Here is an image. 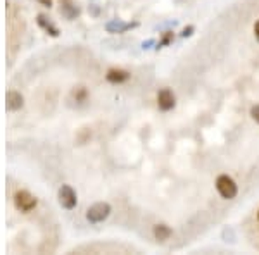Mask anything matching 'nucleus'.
I'll return each instance as SVG.
<instances>
[{
	"mask_svg": "<svg viewBox=\"0 0 259 255\" xmlns=\"http://www.w3.org/2000/svg\"><path fill=\"white\" fill-rule=\"evenodd\" d=\"M9 48H10V55L14 54V48L18 47V38L19 35H22V29H24V22L22 17L16 16V10L9 5Z\"/></svg>",
	"mask_w": 259,
	"mask_h": 255,
	"instance_id": "obj_1",
	"label": "nucleus"
},
{
	"mask_svg": "<svg viewBox=\"0 0 259 255\" xmlns=\"http://www.w3.org/2000/svg\"><path fill=\"white\" fill-rule=\"evenodd\" d=\"M254 33H256V38L259 40V21L256 22V26H254Z\"/></svg>",
	"mask_w": 259,
	"mask_h": 255,
	"instance_id": "obj_17",
	"label": "nucleus"
},
{
	"mask_svg": "<svg viewBox=\"0 0 259 255\" xmlns=\"http://www.w3.org/2000/svg\"><path fill=\"white\" fill-rule=\"evenodd\" d=\"M171 235H173V231H171V228L166 226V224H158V226L154 228V237L156 240H159V242L170 240Z\"/></svg>",
	"mask_w": 259,
	"mask_h": 255,
	"instance_id": "obj_10",
	"label": "nucleus"
},
{
	"mask_svg": "<svg viewBox=\"0 0 259 255\" xmlns=\"http://www.w3.org/2000/svg\"><path fill=\"white\" fill-rule=\"evenodd\" d=\"M258 221H259V212H258Z\"/></svg>",
	"mask_w": 259,
	"mask_h": 255,
	"instance_id": "obj_19",
	"label": "nucleus"
},
{
	"mask_svg": "<svg viewBox=\"0 0 259 255\" xmlns=\"http://www.w3.org/2000/svg\"><path fill=\"white\" fill-rule=\"evenodd\" d=\"M106 78H108V81H111V83H123V81H126V79L130 78V73L128 71H124V69H109L108 71V74H106Z\"/></svg>",
	"mask_w": 259,
	"mask_h": 255,
	"instance_id": "obj_9",
	"label": "nucleus"
},
{
	"mask_svg": "<svg viewBox=\"0 0 259 255\" xmlns=\"http://www.w3.org/2000/svg\"><path fill=\"white\" fill-rule=\"evenodd\" d=\"M14 205L21 212H32L36 207V199L26 190H19L14 195Z\"/></svg>",
	"mask_w": 259,
	"mask_h": 255,
	"instance_id": "obj_4",
	"label": "nucleus"
},
{
	"mask_svg": "<svg viewBox=\"0 0 259 255\" xmlns=\"http://www.w3.org/2000/svg\"><path fill=\"white\" fill-rule=\"evenodd\" d=\"M171 41H173V33H166V35L162 36V40L159 41L158 48H161V47H166V45H170Z\"/></svg>",
	"mask_w": 259,
	"mask_h": 255,
	"instance_id": "obj_13",
	"label": "nucleus"
},
{
	"mask_svg": "<svg viewBox=\"0 0 259 255\" xmlns=\"http://www.w3.org/2000/svg\"><path fill=\"white\" fill-rule=\"evenodd\" d=\"M194 33V26H186V28L184 29V31H182V36L184 38H186V36H190Z\"/></svg>",
	"mask_w": 259,
	"mask_h": 255,
	"instance_id": "obj_15",
	"label": "nucleus"
},
{
	"mask_svg": "<svg viewBox=\"0 0 259 255\" xmlns=\"http://www.w3.org/2000/svg\"><path fill=\"white\" fill-rule=\"evenodd\" d=\"M176 104V98H174V93L171 91L170 88H162L161 91L158 93V105L161 110H171Z\"/></svg>",
	"mask_w": 259,
	"mask_h": 255,
	"instance_id": "obj_6",
	"label": "nucleus"
},
{
	"mask_svg": "<svg viewBox=\"0 0 259 255\" xmlns=\"http://www.w3.org/2000/svg\"><path fill=\"white\" fill-rule=\"evenodd\" d=\"M135 26H138V22H121V21H112L109 22L106 28H108L109 33H123L126 31V29H132L135 28Z\"/></svg>",
	"mask_w": 259,
	"mask_h": 255,
	"instance_id": "obj_8",
	"label": "nucleus"
},
{
	"mask_svg": "<svg viewBox=\"0 0 259 255\" xmlns=\"http://www.w3.org/2000/svg\"><path fill=\"white\" fill-rule=\"evenodd\" d=\"M57 197H59V204L62 205L64 209H68V211H71V209L76 207V202H78V199H76L74 190L71 188L70 185H62V186H60Z\"/></svg>",
	"mask_w": 259,
	"mask_h": 255,
	"instance_id": "obj_5",
	"label": "nucleus"
},
{
	"mask_svg": "<svg viewBox=\"0 0 259 255\" xmlns=\"http://www.w3.org/2000/svg\"><path fill=\"white\" fill-rule=\"evenodd\" d=\"M38 24H40L42 28H44L47 33H50L52 36H57V35H59V29H57L50 21H47V17L42 16V14H40V16H38Z\"/></svg>",
	"mask_w": 259,
	"mask_h": 255,
	"instance_id": "obj_11",
	"label": "nucleus"
},
{
	"mask_svg": "<svg viewBox=\"0 0 259 255\" xmlns=\"http://www.w3.org/2000/svg\"><path fill=\"white\" fill-rule=\"evenodd\" d=\"M36 2H40L42 5H45V7H50L52 5V0H36Z\"/></svg>",
	"mask_w": 259,
	"mask_h": 255,
	"instance_id": "obj_16",
	"label": "nucleus"
},
{
	"mask_svg": "<svg viewBox=\"0 0 259 255\" xmlns=\"http://www.w3.org/2000/svg\"><path fill=\"white\" fill-rule=\"evenodd\" d=\"M6 105H7V110H19L22 107V104H24V98H22V95L19 93L16 90H10L9 93H7L6 97Z\"/></svg>",
	"mask_w": 259,
	"mask_h": 255,
	"instance_id": "obj_7",
	"label": "nucleus"
},
{
	"mask_svg": "<svg viewBox=\"0 0 259 255\" xmlns=\"http://www.w3.org/2000/svg\"><path fill=\"white\" fill-rule=\"evenodd\" d=\"M73 95H74L76 100L83 102V100H85V98H86V90L83 88V86H78V88H74V90H73Z\"/></svg>",
	"mask_w": 259,
	"mask_h": 255,
	"instance_id": "obj_12",
	"label": "nucleus"
},
{
	"mask_svg": "<svg viewBox=\"0 0 259 255\" xmlns=\"http://www.w3.org/2000/svg\"><path fill=\"white\" fill-rule=\"evenodd\" d=\"M152 43H154V40H148L147 43H144V48H148V45H152Z\"/></svg>",
	"mask_w": 259,
	"mask_h": 255,
	"instance_id": "obj_18",
	"label": "nucleus"
},
{
	"mask_svg": "<svg viewBox=\"0 0 259 255\" xmlns=\"http://www.w3.org/2000/svg\"><path fill=\"white\" fill-rule=\"evenodd\" d=\"M250 116H252V119L259 124V105H254V107L250 109Z\"/></svg>",
	"mask_w": 259,
	"mask_h": 255,
	"instance_id": "obj_14",
	"label": "nucleus"
},
{
	"mask_svg": "<svg viewBox=\"0 0 259 255\" xmlns=\"http://www.w3.org/2000/svg\"><path fill=\"white\" fill-rule=\"evenodd\" d=\"M216 190H218L220 195L226 200L235 199V197H237V192H238L235 181L232 180L230 176H226V174H223V176H220L218 180H216Z\"/></svg>",
	"mask_w": 259,
	"mask_h": 255,
	"instance_id": "obj_2",
	"label": "nucleus"
},
{
	"mask_svg": "<svg viewBox=\"0 0 259 255\" xmlns=\"http://www.w3.org/2000/svg\"><path fill=\"white\" fill-rule=\"evenodd\" d=\"M109 214H111V205L106 204V202H98V204H94L92 207L86 211V219L94 224L102 223V221L109 218Z\"/></svg>",
	"mask_w": 259,
	"mask_h": 255,
	"instance_id": "obj_3",
	"label": "nucleus"
}]
</instances>
